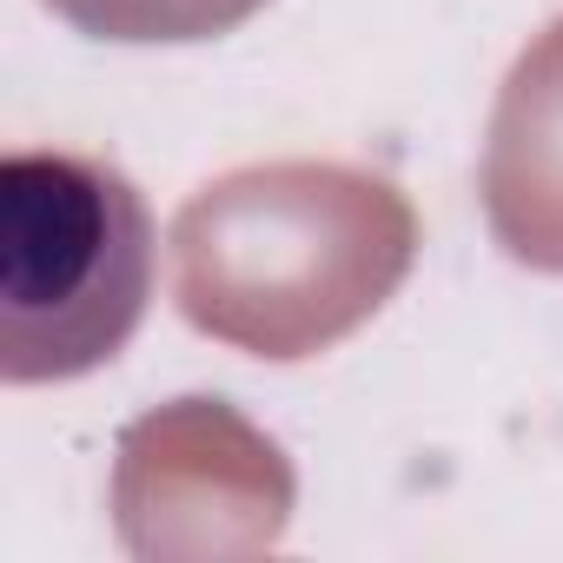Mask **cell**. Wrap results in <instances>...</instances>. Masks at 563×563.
<instances>
[{
  "mask_svg": "<svg viewBox=\"0 0 563 563\" xmlns=\"http://www.w3.org/2000/svg\"><path fill=\"white\" fill-rule=\"evenodd\" d=\"M107 510L126 556H265L292 530L299 477L239 405L173 398L120 431Z\"/></svg>",
  "mask_w": 563,
  "mask_h": 563,
  "instance_id": "3",
  "label": "cell"
},
{
  "mask_svg": "<svg viewBox=\"0 0 563 563\" xmlns=\"http://www.w3.org/2000/svg\"><path fill=\"white\" fill-rule=\"evenodd\" d=\"M146 299L153 212L113 159H0V378L67 385L113 365Z\"/></svg>",
  "mask_w": 563,
  "mask_h": 563,
  "instance_id": "2",
  "label": "cell"
},
{
  "mask_svg": "<svg viewBox=\"0 0 563 563\" xmlns=\"http://www.w3.org/2000/svg\"><path fill=\"white\" fill-rule=\"evenodd\" d=\"M87 41H120V47H186V41H219L265 14L272 0H41Z\"/></svg>",
  "mask_w": 563,
  "mask_h": 563,
  "instance_id": "5",
  "label": "cell"
},
{
  "mask_svg": "<svg viewBox=\"0 0 563 563\" xmlns=\"http://www.w3.org/2000/svg\"><path fill=\"white\" fill-rule=\"evenodd\" d=\"M484 219L504 258L563 272V14L510 60L477 166Z\"/></svg>",
  "mask_w": 563,
  "mask_h": 563,
  "instance_id": "4",
  "label": "cell"
},
{
  "mask_svg": "<svg viewBox=\"0 0 563 563\" xmlns=\"http://www.w3.org/2000/svg\"><path fill=\"white\" fill-rule=\"evenodd\" d=\"M411 199L352 159H258L173 212L179 319L245 358L299 365L372 325L418 265Z\"/></svg>",
  "mask_w": 563,
  "mask_h": 563,
  "instance_id": "1",
  "label": "cell"
}]
</instances>
